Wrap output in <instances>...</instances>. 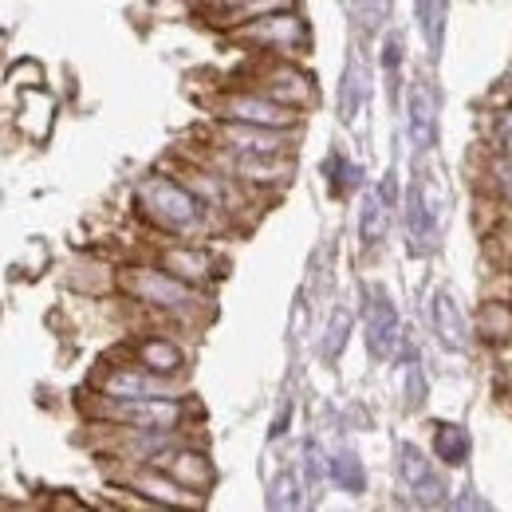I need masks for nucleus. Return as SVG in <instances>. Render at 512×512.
<instances>
[{"instance_id":"nucleus-18","label":"nucleus","mask_w":512,"mask_h":512,"mask_svg":"<svg viewBox=\"0 0 512 512\" xmlns=\"http://www.w3.org/2000/svg\"><path fill=\"white\" fill-rule=\"evenodd\" d=\"M359 12H363V20L375 28V24L386 16V0H359Z\"/></svg>"},{"instance_id":"nucleus-12","label":"nucleus","mask_w":512,"mask_h":512,"mask_svg":"<svg viewBox=\"0 0 512 512\" xmlns=\"http://www.w3.org/2000/svg\"><path fill=\"white\" fill-rule=\"evenodd\" d=\"M130 489L146 493L154 505H193V497H186L190 489H182V485H178L170 473H162L158 465H150V469L134 473V477H130Z\"/></svg>"},{"instance_id":"nucleus-17","label":"nucleus","mask_w":512,"mask_h":512,"mask_svg":"<svg viewBox=\"0 0 512 512\" xmlns=\"http://www.w3.org/2000/svg\"><path fill=\"white\" fill-rule=\"evenodd\" d=\"M434 446H438V457H442L446 465H461V461H465V449H469V438H465V430H457V426H438Z\"/></svg>"},{"instance_id":"nucleus-3","label":"nucleus","mask_w":512,"mask_h":512,"mask_svg":"<svg viewBox=\"0 0 512 512\" xmlns=\"http://www.w3.org/2000/svg\"><path fill=\"white\" fill-rule=\"evenodd\" d=\"M99 418L111 426L146 430V434H174L182 426V402L174 394H154V398H99Z\"/></svg>"},{"instance_id":"nucleus-11","label":"nucleus","mask_w":512,"mask_h":512,"mask_svg":"<svg viewBox=\"0 0 512 512\" xmlns=\"http://www.w3.org/2000/svg\"><path fill=\"white\" fill-rule=\"evenodd\" d=\"M134 351H138V367H146V371H154V375H166V379H174V375L186 367L182 347H178L174 339H162V335L142 339Z\"/></svg>"},{"instance_id":"nucleus-10","label":"nucleus","mask_w":512,"mask_h":512,"mask_svg":"<svg viewBox=\"0 0 512 512\" xmlns=\"http://www.w3.org/2000/svg\"><path fill=\"white\" fill-rule=\"evenodd\" d=\"M162 268H166L170 276L193 284V288L205 284V280L217 272L213 256L205 253V249H197V245H170V249H162Z\"/></svg>"},{"instance_id":"nucleus-13","label":"nucleus","mask_w":512,"mask_h":512,"mask_svg":"<svg viewBox=\"0 0 512 512\" xmlns=\"http://www.w3.org/2000/svg\"><path fill=\"white\" fill-rule=\"evenodd\" d=\"M410 134L418 146H430L434 142V95L426 83L414 87V99H410Z\"/></svg>"},{"instance_id":"nucleus-16","label":"nucleus","mask_w":512,"mask_h":512,"mask_svg":"<svg viewBox=\"0 0 512 512\" xmlns=\"http://www.w3.org/2000/svg\"><path fill=\"white\" fill-rule=\"evenodd\" d=\"M394 339H398V320H394V312L386 308L383 300L371 308V347L386 355L390 347H394Z\"/></svg>"},{"instance_id":"nucleus-7","label":"nucleus","mask_w":512,"mask_h":512,"mask_svg":"<svg viewBox=\"0 0 512 512\" xmlns=\"http://www.w3.org/2000/svg\"><path fill=\"white\" fill-rule=\"evenodd\" d=\"M256 83H260V87H256L260 95H268V99H276V103H284V107H308V103L316 99L312 79L296 64H268L256 75Z\"/></svg>"},{"instance_id":"nucleus-6","label":"nucleus","mask_w":512,"mask_h":512,"mask_svg":"<svg viewBox=\"0 0 512 512\" xmlns=\"http://www.w3.org/2000/svg\"><path fill=\"white\" fill-rule=\"evenodd\" d=\"M154 394H174V379L154 375L138 363L130 367H111L99 379V398H154Z\"/></svg>"},{"instance_id":"nucleus-8","label":"nucleus","mask_w":512,"mask_h":512,"mask_svg":"<svg viewBox=\"0 0 512 512\" xmlns=\"http://www.w3.org/2000/svg\"><path fill=\"white\" fill-rule=\"evenodd\" d=\"M217 138H221V150H229V154H288V130L225 123Z\"/></svg>"},{"instance_id":"nucleus-1","label":"nucleus","mask_w":512,"mask_h":512,"mask_svg":"<svg viewBox=\"0 0 512 512\" xmlns=\"http://www.w3.org/2000/svg\"><path fill=\"white\" fill-rule=\"evenodd\" d=\"M119 288L127 292L134 304L142 308H158V312H174V316H186L193 308H201L197 300V288L170 276L166 268H150V264H134L119 272Z\"/></svg>"},{"instance_id":"nucleus-4","label":"nucleus","mask_w":512,"mask_h":512,"mask_svg":"<svg viewBox=\"0 0 512 512\" xmlns=\"http://www.w3.org/2000/svg\"><path fill=\"white\" fill-rule=\"evenodd\" d=\"M217 115L225 123H249V127H268V130H292L300 123L296 107H284L260 91H233L217 103Z\"/></svg>"},{"instance_id":"nucleus-19","label":"nucleus","mask_w":512,"mask_h":512,"mask_svg":"<svg viewBox=\"0 0 512 512\" xmlns=\"http://www.w3.org/2000/svg\"><path fill=\"white\" fill-rule=\"evenodd\" d=\"M213 4H217L221 12H229V16H241V8H245L249 0H213Z\"/></svg>"},{"instance_id":"nucleus-5","label":"nucleus","mask_w":512,"mask_h":512,"mask_svg":"<svg viewBox=\"0 0 512 512\" xmlns=\"http://www.w3.org/2000/svg\"><path fill=\"white\" fill-rule=\"evenodd\" d=\"M241 40H249L264 52H276V56H296L308 44V28L296 12H268L249 28H241Z\"/></svg>"},{"instance_id":"nucleus-2","label":"nucleus","mask_w":512,"mask_h":512,"mask_svg":"<svg viewBox=\"0 0 512 512\" xmlns=\"http://www.w3.org/2000/svg\"><path fill=\"white\" fill-rule=\"evenodd\" d=\"M138 213L162 233H190L201 221V201L182 182L154 174L138 186Z\"/></svg>"},{"instance_id":"nucleus-14","label":"nucleus","mask_w":512,"mask_h":512,"mask_svg":"<svg viewBox=\"0 0 512 512\" xmlns=\"http://www.w3.org/2000/svg\"><path fill=\"white\" fill-rule=\"evenodd\" d=\"M359 233H363V245H379V241H383V233H386V201H383V193H367V197H363Z\"/></svg>"},{"instance_id":"nucleus-15","label":"nucleus","mask_w":512,"mask_h":512,"mask_svg":"<svg viewBox=\"0 0 512 512\" xmlns=\"http://www.w3.org/2000/svg\"><path fill=\"white\" fill-rule=\"evenodd\" d=\"M434 320H438V335L446 339L449 347H461L465 343V323H461V312L449 296H438L434 300Z\"/></svg>"},{"instance_id":"nucleus-9","label":"nucleus","mask_w":512,"mask_h":512,"mask_svg":"<svg viewBox=\"0 0 512 512\" xmlns=\"http://www.w3.org/2000/svg\"><path fill=\"white\" fill-rule=\"evenodd\" d=\"M150 465H158L162 473H170L182 489H205L209 485V477H213V469H209V461H205V453H197V449H182V446H166Z\"/></svg>"}]
</instances>
